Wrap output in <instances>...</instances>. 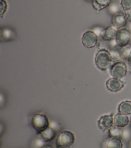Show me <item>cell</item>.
I'll return each instance as SVG.
<instances>
[{
	"mask_svg": "<svg viewBox=\"0 0 131 148\" xmlns=\"http://www.w3.org/2000/svg\"><path fill=\"white\" fill-rule=\"evenodd\" d=\"M112 62L110 51L105 49L99 50L95 57V62L99 69L106 71Z\"/></svg>",
	"mask_w": 131,
	"mask_h": 148,
	"instance_id": "obj_1",
	"label": "cell"
},
{
	"mask_svg": "<svg viewBox=\"0 0 131 148\" xmlns=\"http://www.w3.org/2000/svg\"><path fill=\"white\" fill-rule=\"evenodd\" d=\"M75 140L74 134L68 130L60 132L57 135L56 146L57 148H65L72 146Z\"/></svg>",
	"mask_w": 131,
	"mask_h": 148,
	"instance_id": "obj_2",
	"label": "cell"
},
{
	"mask_svg": "<svg viewBox=\"0 0 131 148\" xmlns=\"http://www.w3.org/2000/svg\"><path fill=\"white\" fill-rule=\"evenodd\" d=\"M31 124L33 128L40 133L50 127L48 117L43 113H36L32 118Z\"/></svg>",
	"mask_w": 131,
	"mask_h": 148,
	"instance_id": "obj_3",
	"label": "cell"
},
{
	"mask_svg": "<svg viewBox=\"0 0 131 148\" xmlns=\"http://www.w3.org/2000/svg\"><path fill=\"white\" fill-rule=\"evenodd\" d=\"M110 74L113 77L121 79L125 77L128 73V67L125 62L122 61H118L110 67Z\"/></svg>",
	"mask_w": 131,
	"mask_h": 148,
	"instance_id": "obj_4",
	"label": "cell"
},
{
	"mask_svg": "<svg viewBox=\"0 0 131 148\" xmlns=\"http://www.w3.org/2000/svg\"><path fill=\"white\" fill-rule=\"evenodd\" d=\"M115 43L119 47L128 45L131 41V31L127 28H121L117 31L115 38Z\"/></svg>",
	"mask_w": 131,
	"mask_h": 148,
	"instance_id": "obj_5",
	"label": "cell"
},
{
	"mask_svg": "<svg viewBox=\"0 0 131 148\" xmlns=\"http://www.w3.org/2000/svg\"><path fill=\"white\" fill-rule=\"evenodd\" d=\"M98 35L95 32L92 31H88L84 32L81 38L82 43L87 48L95 47L98 43Z\"/></svg>",
	"mask_w": 131,
	"mask_h": 148,
	"instance_id": "obj_6",
	"label": "cell"
},
{
	"mask_svg": "<svg viewBox=\"0 0 131 148\" xmlns=\"http://www.w3.org/2000/svg\"><path fill=\"white\" fill-rule=\"evenodd\" d=\"M125 84V82L115 77L108 79L106 83L107 88L111 92L119 91L124 87Z\"/></svg>",
	"mask_w": 131,
	"mask_h": 148,
	"instance_id": "obj_7",
	"label": "cell"
},
{
	"mask_svg": "<svg viewBox=\"0 0 131 148\" xmlns=\"http://www.w3.org/2000/svg\"><path fill=\"white\" fill-rule=\"evenodd\" d=\"M114 125L113 114L102 116L98 120V125L103 132L108 130Z\"/></svg>",
	"mask_w": 131,
	"mask_h": 148,
	"instance_id": "obj_8",
	"label": "cell"
},
{
	"mask_svg": "<svg viewBox=\"0 0 131 148\" xmlns=\"http://www.w3.org/2000/svg\"><path fill=\"white\" fill-rule=\"evenodd\" d=\"M127 18L125 14L118 13L113 15L111 19L112 24L116 27H123L127 24Z\"/></svg>",
	"mask_w": 131,
	"mask_h": 148,
	"instance_id": "obj_9",
	"label": "cell"
},
{
	"mask_svg": "<svg viewBox=\"0 0 131 148\" xmlns=\"http://www.w3.org/2000/svg\"><path fill=\"white\" fill-rule=\"evenodd\" d=\"M114 125L121 128L126 127L129 123V119L127 115L118 113L113 117Z\"/></svg>",
	"mask_w": 131,
	"mask_h": 148,
	"instance_id": "obj_10",
	"label": "cell"
},
{
	"mask_svg": "<svg viewBox=\"0 0 131 148\" xmlns=\"http://www.w3.org/2000/svg\"><path fill=\"white\" fill-rule=\"evenodd\" d=\"M117 31L112 26H108L101 31V36L106 41H111L115 39Z\"/></svg>",
	"mask_w": 131,
	"mask_h": 148,
	"instance_id": "obj_11",
	"label": "cell"
},
{
	"mask_svg": "<svg viewBox=\"0 0 131 148\" xmlns=\"http://www.w3.org/2000/svg\"><path fill=\"white\" fill-rule=\"evenodd\" d=\"M40 136L45 142H50L54 139L56 136V132L53 128L48 127L46 130L39 133Z\"/></svg>",
	"mask_w": 131,
	"mask_h": 148,
	"instance_id": "obj_12",
	"label": "cell"
},
{
	"mask_svg": "<svg viewBox=\"0 0 131 148\" xmlns=\"http://www.w3.org/2000/svg\"><path fill=\"white\" fill-rule=\"evenodd\" d=\"M111 0H92V6L97 13L109 6Z\"/></svg>",
	"mask_w": 131,
	"mask_h": 148,
	"instance_id": "obj_13",
	"label": "cell"
},
{
	"mask_svg": "<svg viewBox=\"0 0 131 148\" xmlns=\"http://www.w3.org/2000/svg\"><path fill=\"white\" fill-rule=\"evenodd\" d=\"M118 111L119 113L128 115L131 114V101H125L118 105Z\"/></svg>",
	"mask_w": 131,
	"mask_h": 148,
	"instance_id": "obj_14",
	"label": "cell"
},
{
	"mask_svg": "<svg viewBox=\"0 0 131 148\" xmlns=\"http://www.w3.org/2000/svg\"><path fill=\"white\" fill-rule=\"evenodd\" d=\"M123 143L120 138H110L105 143V148H122Z\"/></svg>",
	"mask_w": 131,
	"mask_h": 148,
	"instance_id": "obj_15",
	"label": "cell"
},
{
	"mask_svg": "<svg viewBox=\"0 0 131 148\" xmlns=\"http://www.w3.org/2000/svg\"><path fill=\"white\" fill-rule=\"evenodd\" d=\"M123 129L122 128L113 125L108 130V135L110 138H121Z\"/></svg>",
	"mask_w": 131,
	"mask_h": 148,
	"instance_id": "obj_16",
	"label": "cell"
},
{
	"mask_svg": "<svg viewBox=\"0 0 131 148\" xmlns=\"http://www.w3.org/2000/svg\"><path fill=\"white\" fill-rule=\"evenodd\" d=\"M44 143H45V141L41 136L37 137L32 142V148H42L45 145Z\"/></svg>",
	"mask_w": 131,
	"mask_h": 148,
	"instance_id": "obj_17",
	"label": "cell"
},
{
	"mask_svg": "<svg viewBox=\"0 0 131 148\" xmlns=\"http://www.w3.org/2000/svg\"><path fill=\"white\" fill-rule=\"evenodd\" d=\"M131 52V45H126L125 46L122 47L120 54L121 57H122L124 58H126L127 60L129 54Z\"/></svg>",
	"mask_w": 131,
	"mask_h": 148,
	"instance_id": "obj_18",
	"label": "cell"
},
{
	"mask_svg": "<svg viewBox=\"0 0 131 148\" xmlns=\"http://www.w3.org/2000/svg\"><path fill=\"white\" fill-rule=\"evenodd\" d=\"M121 138H122L123 140L126 141L130 140L131 138V130L128 128H123L122 131Z\"/></svg>",
	"mask_w": 131,
	"mask_h": 148,
	"instance_id": "obj_19",
	"label": "cell"
},
{
	"mask_svg": "<svg viewBox=\"0 0 131 148\" xmlns=\"http://www.w3.org/2000/svg\"><path fill=\"white\" fill-rule=\"evenodd\" d=\"M121 8L125 11L131 9V0H121Z\"/></svg>",
	"mask_w": 131,
	"mask_h": 148,
	"instance_id": "obj_20",
	"label": "cell"
},
{
	"mask_svg": "<svg viewBox=\"0 0 131 148\" xmlns=\"http://www.w3.org/2000/svg\"><path fill=\"white\" fill-rule=\"evenodd\" d=\"M110 53L111 55L112 61L116 62L118 61H120V59L121 58L120 53L116 50H111L110 51Z\"/></svg>",
	"mask_w": 131,
	"mask_h": 148,
	"instance_id": "obj_21",
	"label": "cell"
},
{
	"mask_svg": "<svg viewBox=\"0 0 131 148\" xmlns=\"http://www.w3.org/2000/svg\"><path fill=\"white\" fill-rule=\"evenodd\" d=\"M7 3L5 0H1V17H2L7 9Z\"/></svg>",
	"mask_w": 131,
	"mask_h": 148,
	"instance_id": "obj_22",
	"label": "cell"
},
{
	"mask_svg": "<svg viewBox=\"0 0 131 148\" xmlns=\"http://www.w3.org/2000/svg\"><path fill=\"white\" fill-rule=\"evenodd\" d=\"M125 16L127 18V20L131 22V9L125 11Z\"/></svg>",
	"mask_w": 131,
	"mask_h": 148,
	"instance_id": "obj_23",
	"label": "cell"
},
{
	"mask_svg": "<svg viewBox=\"0 0 131 148\" xmlns=\"http://www.w3.org/2000/svg\"><path fill=\"white\" fill-rule=\"evenodd\" d=\"M127 61H128L129 64L130 65H131V52H130V53L129 54V56H128V58H127Z\"/></svg>",
	"mask_w": 131,
	"mask_h": 148,
	"instance_id": "obj_24",
	"label": "cell"
},
{
	"mask_svg": "<svg viewBox=\"0 0 131 148\" xmlns=\"http://www.w3.org/2000/svg\"><path fill=\"white\" fill-rule=\"evenodd\" d=\"M42 148H54V147H53L49 145H44Z\"/></svg>",
	"mask_w": 131,
	"mask_h": 148,
	"instance_id": "obj_25",
	"label": "cell"
},
{
	"mask_svg": "<svg viewBox=\"0 0 131 148\" xmlns=\"http://www.w3.org/2000/svg\"><path fill=\"white\" fill-rule=\"evenodd\" d=\"M128 148H131V140H130V141H129V142Z\"/></svg>",
	"mask_w": 131,
	"mask_h": 148,
	"instance_id": "obj_26",
	"label": "cell"
},
{
	"mask_svg": "<svg viewBox=\"0 0 131 148\" xmlns=\"http://www.w3.org/2000/svg\"><path fill=\"white\" fill-rule=\"evenodd\" d=\"M130 126L131 127V119H130Z\"/></svg>",
	"mask_w": 131,
	"mask_h": 148,
	"instance_id": "obj_27",
	"label": "cell"
},
{
	"mask_svg": "<svg viewBox=\"0 0 131 148\" xmlns=\"http://www.w3.org/2000/svg\"><path fill=\"white\" fill-rule=\"evenodd\" d=\"M87 1H92V0H87Z\"/></svg>",
	"mask_w": 131,
	"mask_h": 148,
	"instance_id": "obj_28",
	"label": "cell"
}]
</instances>
